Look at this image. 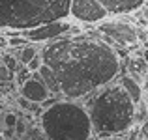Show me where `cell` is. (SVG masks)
Instances as JSON below:
<instances>
[{"label": "cell", "instance_id": "cell-2", "mask_svg": "<svg viewBox=\"0 0 148 140\" xmlns=\"http://www.w3.org/2000/svg\"><path fill=\"white\" fill-rule=\"evenodd\" d=\"M86 108L92 123V133L96 138H107L124 135L133 127L135 105L118 86L116 79L99 92L86 97Z\"/></svg>", "mask_w": 148, "mask_h": 140}, {"label": "cell", "instance_id": "cell-1", "mask_svg": "<svg viewBox=\"0 0 148 140\" xmlns=\"http://www.w3.org/2000/svg\"><path fill=\"white\" fill-rule=\"evenodd\" d=\"M43 65L53 71L60 95L81 101L99 92L118 77L120 58L98 32L64 36L40 49Z\"/></svg>", "mask_w": 148, "mask_h": 140}, {"label": "cell", "instance_id": "cell-8", "mask_svg": "<svg viewBox=\"0 0 148 140\" xmlns=\"http://www.w3.org/2000/svg\"><path fill=\"white\" fill-rule=\"evenodd\" d=\"M109 15H131L141 10L146 0H98Z\"/></svg>", "mask_w": 148, "mask_h": 140}, {"label": "cell", "instance_id": "cell-6", "mask_svg": "<svg viewBox=\"0 0 148 140\" xmlns=\"http://www.w3.org/2000/svg\"><path fill=\"white\" fill-rule=\"evenodd\" d=\"M69 17L84 24H98L111 15L107 13L98 0H71L69 2Z\"/></svg>", "mask_w": 148, "mask_h": 140}, {"label": "cell", "instance_id": "cell-21", "mask_svg": "<svg viewBox=\"0 0 148 140\" xmlns=\"http://www.w3.org/2000/svg\"><path fill=\"white\" fill-rule=\"evenodd\" d=\"M101 140H127V133H124V135H114V137H107V138H101Z\"/></svg>", "mask_w": 148, "mask_h": 140}, {"label": "cell", "instance_id": "cell-7", "mask_svg": "<svg viewBox=\"0 0 148 140\" xmlns=\"http://www.w3.org/2000/svg\"><path fill=\"white\" fill-rule=\"evenodd\" d=\"M21 97H25L26 101H30V103H34V105H43L45 101L51 99L53 95H51L49 90L45 88V84L40 80V75H38V71H36V73H32L30 79L21 86Z\"/></svg>", "mask_w": 148, "mask_h": 140}, {"label": "cell", "instance_id": "cell-11", "mask_svg": "<svg viewBox=\"0 0 148 140\" xmlns=\"http://www.w3.org/2000/svg\"><path fill=\"white\" fill-rule=\"evenodd\" d=\"M38 52H40V47L34 45V43H28V45L21 47V50H19V52H15V58H17L19 65H28V62L32 60Z\"/></svg>", "mask_w": 148, "mask_h": 140}, {"label": "cell", "instance_id": "cell-17", "mask_svg": "<svg viewBox=\"0 0 148 140\" xmlns=\"http://www.w3.org/2000/svg\"><path fill=\"white\" fill-rule=\"evenodd\" d=\"M17 103H19V107H21L23 110H38V107H40V105H34V103H30V101H26L25 97H21V95H19Z\"/></svg>", "mask_w": 148, "mask_h": 140}, {"label": "cell", "instance_id": "cell-22", "mask_svg": "<svg viewBox=\"0 0 148 140\" xmlns=\"http://www.w3.org/2000/svg\"><path fill=\"white\" fill-rule=\"evenodd\" d=\"M141 90H143V93H148V75L145 77V80H143V84H141Z\"/></svg>", "mask_w": 148, "mask_h": 140}, {"label": "cell", "instance_id": "cell-14", "mask_svg": "<svg viewBox=\"0 0 148 140\" xmlns=\"http://www.w3.org/2000/svg\"><path fill=\"white\" fill-rule=\"evenodd\" d=\"M26 138H28V140H49L43 135V131L40 129V125H36V127H32L30 131H26Z\"/></svg>", "mask_w": 148, "mask_h": 140}, {"label": "cell", "instance_id": "cell-4", "mask_svg": "<svg viewBox=\"0 0 148 140\" xmlns=\"http://www.w3.org/2000/svg\"><path fill=\"white\" fill-rule=\"evenodd\" d=\"M40 129L49 140H90L94 137L90 116L81 101L60 99L43 108Z\"/></svg>", "mask_w": 148, "mask_h": 140}, {"label": "cell", "instance_id": "cell-24", "mask_svg": "<svg viewBox=\"0 0 148 140\" xmlns=\"http://www.w3.org/2000/svg\"><path fill=\"white\" fill-rule=\"evenodd\" d=\"M0 140H8V138H6V137H4V138H2V137H0Z\"/></svg>", "mask_w": 148, "mask_h": 140}, {"label": "cell", "instance_id": "cell-3", "mask_svg": "<svg viewBox=\"0 0 148 140\" xmlns=\"http://www.w3.org/2000/svg\"><path fill=\"white\" fill-rule=\"evenodd\" d=\"M71 0H0V30L21 36V32L64 21L69 17Z\"/></svg>", "mask_w": 148, "mask_h": 140}, {"label": "cell", "instance_id": "cell-12", "mask_svg": "<svg viewBox=\"0 0 148 140\" xmlns=\"http://www.w3.org/2000/svg\"><path fill=\"white\" fill-rule=\"evenodd\" d=\"M0 60H2V64L6 65V69L11 73V75H15V73L19 71V67H21V65H19V62H17V58L11 56V54H4Z\"/></svg>", "mask_w": 148, "mask_h": 140}, {"label": "cell", "instance_id": "cell-20", "mask_svg": "<svg viewBox=\"0 0 148 140\" xmlns=\"http://www.w3.org/2000/svg\"><path fill=\"white\" fill-rule=\"evenodd\" d=\"M13 131L17 133V137H25V135H26V125H25V122H23V120H17Z\"/></svg>", "mask_w": 148, "mask_h": 140}, {"label": "cell", "instance_id": "cell-16", "mask_svg": "<svg viewBox=\"0 0 148 140\" xmlns=\"http://www.w3.org/2000/svg\"><path fill=\"white\" fill-rule=\"evenodd\" d=\"M15 123H17V116L13 112L4 114V125H6V129H15Z\"/></svg>", "mask_w": 148, "mask_h": 140}, {"label": "cell", "instance_id": "cell-18", "mask_svg": "<svg viewBox=\"0 0 148 140\" xmlns=\"http://www.w3.org/2000/svg\"><path fill=\"white\" fill-rule=\"evenodd\" d=\"M25 45H28V41L25 39V37H21V36H17V37H11V39H8V47H25Z\"/></svg>", "mask_w": 148, "mask_h": 140}, {"label": "cell", "instance_id": "cell-10", "mask_svg": "<svg viewBox=\"0 0 148 140\" xmlns=\"http://www.w3.org/2000/svg\"><path fill=\"white\" fill-rule=\"evenodd\" d=\"M38 75H40V80L45 84V88L49 90V93L53 97H56V99H60V88H58V82H56V79H54V75H53V71L47 67V65H41L40 67V71H38Z\"/></svg>", "mask_w": 148, "mask_h": 140}, {"label": "cell", "instance_id": "cell-13", "mask_svg": "<svg viewBox=\"0 0 148 140\" xmlns=\"http://www.w3.org/2000/svg\"><path fill=\"white\" fill-rule=\"evenodd\" d=\"M41 65H43V60H41V54L38 52L36 56H34L32 60L28 62V65H25V67L28 69L30 73H36V71H40V67H41Z\"/></svg>", "mask_w": 148, "mask_h": 140}, {"label": "cell", "instance_id": "cell-15", "mask_svg": "<svg viewBox=\"0 0 148 140\" xmlns=\"http://www.w3.org/2000/svg\"><path fill=\"white\" fill-rule=\"evenodd\" d=\"M30 75H32V73H30L28 69L25 67V65H21V67H19V71H17V82L23 86V84H25L26 80L30 79Z\"/></svg>", "mask_w": 148, "mask_h": 140}, {"label": "cell", "instance_id": "cell-23", "mask_svg": "<svg viewBox=\"0 0 148 140\" xmlns=\"http://www.w3.org/2000/svg\"><path fill=\"white\" fill-rule=\"evenodd\" d=\"M0 47H8V39H4L2 36H0Z\"/></svg>", "mask_w": 148, "mask_h": 140}, {"label": "cell", "instance_id": "cell-19", "mask_svg": "<svg viewBox=\"0 0 148 140\" xmlns=\"http://www.w3.org/2000/svg\"><path fill=\"white\" fill-rule=\"evenodd\" d=\"M11 79H13V75L8 71L6 65H4L2 60H0V82H8V80H11Z\"/></svg>", "mask_w": 148, "mask_h": 140}, {"label": "cell", "instance_id": "cell-5", "mask_svg": "<svg viewBox=\"0 0 148 140\" xmlns=\"http://www.w3.org/2000/svg\"><path fill=\"white\" fill-rule=\"evenodd\" d=\"M79 34H81V28L73 26L69 21L64 19V21H54V22H49V24L21 32V37H25L28 43H49V41L60 39L64 36H79Z\"/></svg>", "mask_w": 148, "mask_h": 140}, {"label": "cell", "instance_id": "cell-9", "mask_svg": "<svg viewBox=\"0 0 148 140\" xmlns=\"http://www.w3.org/2000/svg\"><path fill=\"white\" fill-rule=\"evenodd\" d=\"M116 82H118V86L126 92V95L131 99V103H133V105H139L143 101V90H141V86H139L137 82H133L126 73L120 71V79L116 80Z\"/></svg>", "mask_w": 148, "mask_h": 140}]
</instances>
